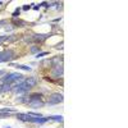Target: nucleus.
<instances>
[{"label":"nucleus","mask_w":128,"mask_h":128,"mask_svg":"<svg viewBox=\"0 0 128 128\" xmlns=\"http://www.w3.org/2000/svg\"><path fill=\"white\" fill-rule=\"evenodd\" d=\"M19 13H20V10H19V9H17L16 12H14V13L12 14V16H13V18H17V17L19 16Z\"/></svg>","instance_id":"15"},{"label":"nucleus","mask_w":128,"mask_h":128,"mask_svg":"<svg viewBox=\"0 0 128 128\" xmlns=\"http://www.w3.org/2000/svg\"><path fill=\"white\" fill-rule=\"evenodd\" d=\"M20 81H23V76L19 73H8L2 78V82L4 83H18Z\"/></svg>","instance_id":"1"},{"label":"nucleus","mask_w":128,"mask_h":128,"mask_svg":"<svg viewBox=\"0 0 128 128\" xmlns=\"http://www.w3.org/2000/svg\"><path fill=\"white\" fill-rule=\"evenodd\" d=\"M12 67H16L18 69H22V70H31V67H27V66H23V64H10Z\"/></svg>","instance_id":"9"},{"label":"nucleus","mask_w":128,"mask_h":128,"mask_svg":"<svg viewBox=\"0 0 128 128\" xmlns=\"http://www.w3.org/2000/svg\"><path fill=\"white\" fill-rule=\"evenodd\" d=\"M23 82L27 84V86H28L30 88H32V87H35L36 84H37V78H36V77H30V78L24 80Z\"/></svg>","instance_id":"8"},{"label":"nucleus","mask_w":128,"mask_h":128,"mask_svg":"<svg viewBox=\"0 0 128 128\" xmlns=\"http://www.w3.org/2000/svg\"><path fill=\"white\" fill-rule=\"evenodd\" d=\"M0 92H2V86H0Z\"/></svg>","instance_id":"19"},{"label":"nucleus","mask_w":128,"mask_h":128,"mask_svg":"<svg viewBox=\"0 0 128 128\" xmlns=\"http://www.w3.org/2000/svg\"><path fill=\"white\" fill-rule=\"evenodd\" d=\"M64 98H63V95L59 94V92H55V94H51L50 95V98L48 100V104L49 105H55V104H60L63 102Z\"/></svg>","instance_id":"2"},{"label":"nucleus","mask_w":128,"mask_h":128,"mask_svg":"<svg viewBox=\"0 0 128 128\" xmlns=\"http://www.w3.org/2000/svg\"><path fill=\"white\" fill-rule=\"evenodd\" d=\"M49 120H56V122H63V116L62 115H52L48 118Z\"/></svg>","instance_id":"10"},{"label":"nucleus","mask_w":128,"mask_h":128,"mask_svg":"<svg viewBox=\"0 0 128 128\" xmlns=\"http://www.w3.org/2000/svg\"><path fill=\"white\" fill-rule=\"evenodd\" d=\"M40 50V46H32L31 48V52H37Z\"/></svg>","instance_id":"13"},{"label":"nucleus","mask_w":128,"mask_h":128,"mask_svg":"<svg viewBox=\"0 0 128 128\" xmlns=\"http://www.w3.org/2000/svg\"><path fill=\"white\" fill-rule=\"evenodd\" d=\"M55 48H56V49H63V41L60 42V44H58V45H56Z\"/></svg>","instance_id":"16"},{"label":"nucleus","mask_w":128,"mask_h":128,"mask_svg":"<svg viewBox=\"0 0 128 128\" xmlns=\"http://www.w3.org/2000/svg\"><path fill=\"white\" fill-rule=\"evenodd\" d=\"M17 118L22 122H32V116L30 114H23V113H17Z\"/></svg>","instance_id":"7"},{"label":"nucleus","mask_w":128,"mask_h":128,"mask_svg":"<svg viewBox=\"0 0 128 128\" xmlns=\"http://www.w3.org/2000/svg\"><path fill=\"white\" fill-rule=\"evenodd\" d=\"M6 38H8V36H0V44H4Z\"/></svg>","instance_id":"14"},{"label":"nucleus","mask_w":128,"mask_h":128,"mask_svg":"<svg viewBox=\"0 0 128 128\" xmlns=\"http://www.w3.org/2000/svg\"><path fill=\"white\" fill-rule=\"evenodd\" d=\"M30 106L31 108H34V109H38V108H42L45 104L44 101H41V100H30Z\"/></svg>","instance_id":"6"},{"label":"nucleus","mask_w":128,"mask_h":128,"mask_svg":"<svg viewBox=\"0 0 128 128\" xmlns=\"http://www.w3.org/2000/svg\"><path fill=\"white\" fill-rule=\"evenodd\" d=\"M30 8H31V5H24V6H23V10H28Z\"/></svg>","instance_id":"17"},{"label":"nucleus","mask_w":128,"mask_h":128,"mask_svg":"<svg viewBox=\"0 0 128 128\" xmlns=\"http://www.w3.org/2000/svg\"><path fill=\"white\" fill-rule=\"evenodd\" d=\"M48 54H49L48 51H44V52H38V54L36 55V58L38 59V58H42V56H45V55H48Z\"/></svg>","instance_id":"12"},{"label":"nucleus","mask_w":128,"mask_h":128,"mask_svg":"<svg viewBox=\"0 0 128 128\" xmlns=\"http://www.w3.org/2000/svg\"><path fill=\"white\" fill-rule=\"evenodd\" d=\"M41 98H42L41 94H32L30 96V100H41Z\"/></svg>","instance_id":"11"},{"label":"nucleus","mask_w":128,"mask_h":128,"mask_svg":"<svg viewBox=\"0 0 128 128\" xmlns=\"http://www.w3.org/2000/svg\"><path fill=\"white\" fill-rule=\"evenodd\" d=\"M4 73H5L4 70H0V76H2V74H4Z\"/></svg>","instance_id":"18"},{"label":"nucleus","mask_w":128,"mask_h":128,"mask_svg":"<svg viewBox=\"0 0 128 128\" xmlns=\"http://www.w3.org/2000/svg\"><path fill=\"white\" fill-rule=\"evenodd\" d=\"M63 72H64V68H63V64H59V66H55V67H52V77L54 78H59L63 76Z\"/></svg>","instance_id":"4"},{"label":"nucleus","mask_w":128,"mask_h":128,"mask_svg":"<svg viewBox=\"0 0 128 128\" xmlns=\"http://www.w3.org/2000/svg\"><path fill=\"white\" fill-rule=\"evenodd\" d=\"M2 4H3V2H0V5H2Z\"/></svg>","instance_id":"20"},{"label":"nucleus","mask_w":128,"mask_h":128,"mask_svg":"<svg viewBox=\"0 0 128 128\" xmlns=\"http://www.w3.org/2000/svg\"><path fill=\"white\" fill-rule=\"evenodd\" d=\"M48 37H50V34H45V35L37 34V35H34V36H32V41H36V42H44Z\"/></svg>","instance_id":"5"},{"label":"nucleus","mask_w":128,"mask_h":128,"mask_svg":"<svg viewBox=\"0 0 128 128\" xmlns=\"http://www.w3.org/2000/svg\"><path fill=\"white\" fill-rule=\"evenodd\" d=\"M14 58V52L12 50H4L0 52V63H5L9 62Z\"/></svg>","instance_id":"3"}]
</instances>
